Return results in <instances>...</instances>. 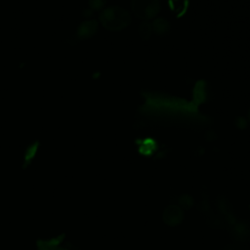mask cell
I'll use <instances>...</instances> for the list:
<instances>
[{
  "label": "cell",
  "instance_id": "cell-1",
  "mask_svg": "<svg viewBox=\"0 0 250 250\" xmlns=\"http://www.w3.org/2000/svg\"><path fill=\"white\" fill-rule=\"evenodd\" d=\"M102 25L111 31H118L125 28L131 21L129 13L118 6L106 8L100 14Z\"/></svg>",
  "mask_w": 250,
  "mask_h": 250
},
{
  "label": "cell",
  "instance_id": "cell-8",
  "mask_svg": "<svg viewBox=\"0 0 250 250\" xmlns=\"http://www.w3.org/2000/svg\"><path fill=\"white\" fill-rule=\"evenodd\" d=\"M249 120H250V111H249Z\"/></svg>",
  "mask_w": 250,
  "mask_h": 250
},
{
  "label": "cell",
  "instance_id": "cell-6",
  "mask_svg": "<svg viewBox=\"0 0 250 250\" xmlns=\"http://www.w3.org/2000/svg\"><path fill=\"white\" fill-rule=\"evenodd\" d=\"M106 3V0H89V6L93 10H100Z\"/></svg>",
  "mask_w": 250,
  "mask_h": 250
},
{
  "label": "cell",
  "instance_id": "cell-4",
  "mask_svg": "<svg viewBox=\"0 0 250 250\" xmlns=\"http://www.w3.org/2000/svg\"><path fill=\"white\" fill-rule=\"evenodd\" d=\"M151 26L158 35H165L169 31V23L163 18L156 19Z\"/></svg>",
  "mask_w": 250,
  "mask_h": 250
},
{
  "label": "cell",
  "instance_id": "cell-3",
  "mask_svg": "<svg viewBox=\"0 0 250 250\" xmlns=\"http://www.w3.org/2000/svg\"><path fill=\"white\" fill-rule=\"evenodd\" d=\"M97 27H98V24L96 21L94 20L85 21L79 25L77 30V36L81 39L89 38L95 34Z\"/></svg>",
  "mask_w": 250,
  "mask_h": 250
},
{
  "label": "cell",
  "instance_id": "cell-7",
  "mask_svg": "<svg viewBox=\"0 0 250 250\" xmlns=\"http://www.w3.org/2000/svg\"><path fill=\"white\" fill-rule=\"evenodd\" d=\"M42 250H63V249L59 248V247H57V246L50 245V246H45V247H44V249H42Z\"/></svg>",
  "mask_w": 250,
  "mask_h": 250
},
{
  "label": "cell",
  "instance_id": "cell-2",
  "mask_svg": "<svg viewBox=\"0 0 250 250\" xmlns=\"http://www.w3.org/2000/svg\"><path fill=\"white\" fill-rule=\"evenodd\" d=\"M160 9L159 0H132V10L143 20H149L157 15Z\"/></svg>",
  "mask_w": 250,
  "mask_h": 250
},
{
  "label": "cell",
  "instance_id": "cell-5",
  "mask_svg": "<svg viewBox=\"0 0 250 250\" xmlns=\"http://www.w3.org/2000/svg\"><path fill=\"white\" fill-rule=\"evenodd\" d=\"M151 31H152V26L147 23V22H144L140 25V28H139V34L140 36L143 38V39H147L149 38L150 34H151Z\"/></svg>",
  "mask_w": 250,
  "mask_h": 250
}]
</instances>
